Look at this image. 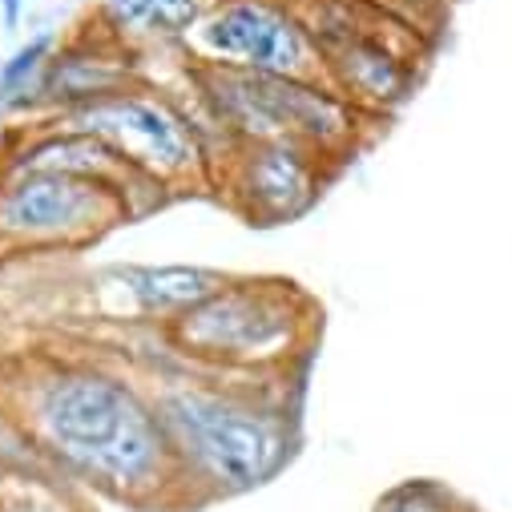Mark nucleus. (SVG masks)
<instances>
[{"mask_svg": "<svg viewBox=\"0 0 512 512\" xmlns=\"http://www.w3.org/2000/svg\"><path fill=\"white\" fill-rule=\"evenodd\" d=\"M25 424L69 476L125 504L186 488L150 388L93 359H49L25 379Z\"/></svg>", "mask_w": 512, "mask_h": 512, "instance_id": "1", "label": "nucleus"}, {"mask_svg": "<svg viewBox=\"0 0 512 512\" xmlns=\"http://www.w3.org/2000/svg\"><path fill=\"white\" fill-rule=\"evenodd\" d=\"M271 375L198 371L182 359L154 371V408L174 444L186 488L206 500L242 496L275 480L299 444L287 388Z\"/></svg>", "mask_w": 512, "mask_h": 512, "instance_id": "2", "label": "nucleus"}, {"mask_svg": "<svg viewBox=\"0 0 512 512\" xmlns=\"http://www.w3.org/2000/svg\"><path fill=\"white\" fill-rule=\"evenodd\" d=\"M186 89L178 93L214 158L234 142H303L339 166H347L375 130V117L355 109L323 77H283V73H242L218 65H194L182 57Z\"/></svg>", "mask_w": 512, "mask_h": 512, "instance_id": "3", "label": "nucleus"}, {"mask_svg": "<svg viewBox=\"0 0 512 512\" xmlns=\"http://www.w3.org/2000/svg\"><path fill=\"white\" fill-rule=\"evenodd\" d=\"M319 323V307L299 283L230 275L162 335L198 371L291 379V367L311 355Z\"/></svg>", "mask_w": 512, "mask_h": 512, "instance_id": "4", "label": "nucleus"}, {"mask_svg": "<svg viewBox=\"0 0 512 512\" xmlns=\"http://www.w3.org/2000/svg\"><path fill=\"white\" fill-rule=\"evenodd\" d=\"M49 121L101 138L113 154H121V162H130L166 194L210 186L214 178V150L190 105L174 89H162L154 81H142Z\"/></svg>", "mask_w": 512, "mask_h": 512, "instance_id": "5", "label": "nucleus"}, {"mask_svg": "<svg viewBox=\"0 0 512 512\" xmlns=\"http://www.w3.org/2000/svg\"><path fill=\"white\" fill-rule=\"evenodd\" d=\"M134 218V198L97 178L53 170L0 174V259L81 250Z\"/></svg>", "mask_w": 512, "mask_h": 512, "instance_id": "6", "label": "nucleus"}, {"mask_svg": "<svg viewBox=\"0 0 512 512\" xmlns=\"http://www.w3.org/2000/svg\"><path fill=\"white\" fill-rule=\"evenodd\" d=\"M178 57L242 73L323 77L319 49L295 0H214Z\"/></svg>", "mask_w": 512, "mask_h": 512, "instance_id": "7", "label": "nucleus"}, {"mask_svg": "<svg viewBox=\"0 0 512 512\" xmlns=\"http://www.w3.org/2000/svg\"><path fill=\"white\" fill-rule=\"evenodd\" d=\"M339 170L335 158L303 142H234L214 158L210 186L250 226H287L319 206Z\"/></svg>", "mask_w": 512, "mask_h": 512, "instance_id": "8", "label": "nucleus"}, {"mask_svg": "<svg viewBox=\"0 0 512 512\" xmlns=\"http://www.w3.org/2000/svg\"><path fill=\"white\" fill-rule=\"evenodd\" d=\"M142 61H146L142 53L117 45L113 37H105L93 25L77 29L57 41V49L41 73V85L33 93V105L21 121H49V117L85 109L101 97H113L121 89H134V85L150 81Z\"/></svg>", "mask_w": 512, "mask_h": 512, "instance_id": "9", "label": "nucleus"}, {"mask_svg": "<svg viewBox=\"0 0 512 512\" xmlns=\"http://www.w3.org/2000/svg\"><path fill=\"white\" fill-rule=\"evenodd\" d=\"M101 279L125 299L134 319L146 327H170L178 315L210 299L230 275L194 263H117Z\"/></svg>", "mask_w": 512, "mask_h": 512, "instance_id": "10", "label": "nucleus"}, {"mask_svg": "<svg viewBox=\"0 0 512 512\" xmlns=\"http://www.w3.org/2000/svg\"><path fill=\"white\" fill-rule=\"evenodd\" d=\"M210 5L214 0H97L89 25L142 57L182 53Z\"/></svg>", "mask_w": 512, "mask_h": 512, "instance_id": "11", "label": "nucleus"}, {"mask_svg": "<svg viewBox=\"0 0 512 512\" xmlns=\"http://www.w3.org/2000/svg\"><path fill=\"white\" fill-rule=\"evenodd\" d=\"M57 41H61V33L41 29V33H33L29 41H21V45L9 53V61L0 65V117L21 121V117L29 113L33 93H37V85H41V73H45V65H49Z\"/></svg>", "mask_w": 512, "mask_h": 512, "instance_id": "12", "label": "nucleus"}, {"mask_svg": "<svg viewBox=\"0 0 512 512\" xmlns=\"http://www.w3.org/2000/svg\"><path fill=\"white\" fill-rule=\"evenodd\" d=\"M371 512H472V508L440 480H404L383 492Z\"/></svg>", "mask_w": 512, "mask_h": 512, "instance_id": "13", "label": "nucleus"}, {"mask_svg": "<svg viewBox=\"0 0 512 512\" xmlns=\"http://www.w3.org/2000/svg\"><path fill=\"white\" fill-rule=\"evenodd\" d=\"M388 5H396V9H404V13H412L416 21H424V25H436L456 0H388Z\"/></svg>", "mask_w": 512, "mask_h": 512, "instance_id": "14", "label": "nucleus"}, {"mask_svg": "<svg viewBox=\"0 0 512 512\" xmlns=\"http://www.w3.org/2000/svg\"><path fill=\"white\" fill-rule=\"evenodd\" d=\"M25 13H29V0H0V25H5L9 33L21 29Z\"/></svg>", "mask_w": 512, "mask_h": 512, "instance_id": "15", "label": "nucleus"}]
</instances>
